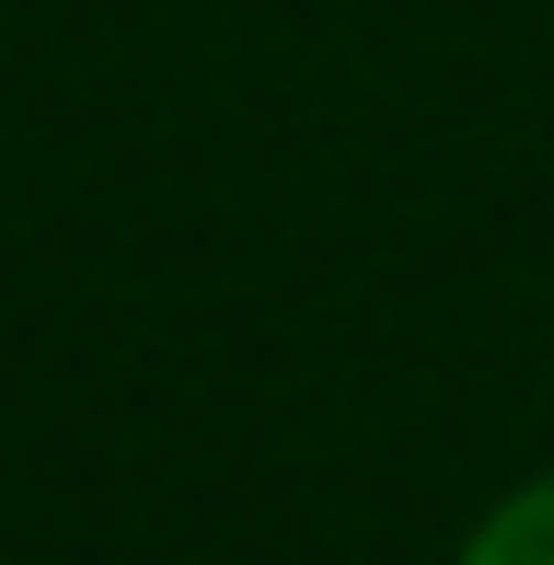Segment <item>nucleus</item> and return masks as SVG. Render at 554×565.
Listing matches in <instances>:
<instances>
[{"mask_svg":"<svg viewBox=\"0 0 554 565\" xmlns=\"http://www.w3.org/2000/svg\"><path fill=\"white\" fill-rule=\"evenodd\" d=\"M450 565H554V473L509 484V497L462 531V554H450Z\"/></svg>","mask_w":554,"mask_h":565,"instance_id":"obj_1","label":"nucleus"}]
</instances>
